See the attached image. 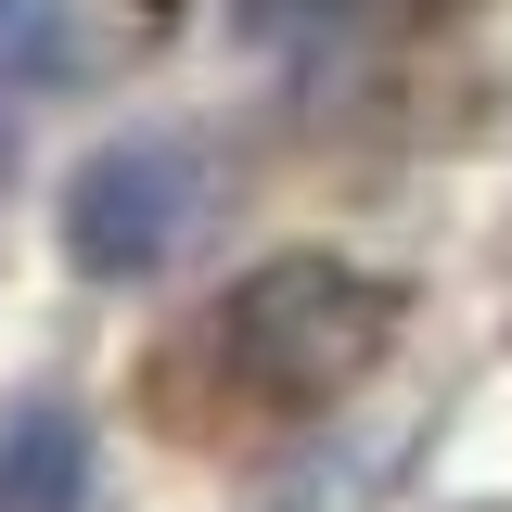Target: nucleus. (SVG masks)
Instances as JSON below:
<instances>
[{
    "instance_id": "f257e3e1",
    "label": "nucleus",
    "mask_w": 512,
    "mask_h": 512,
    "mask_svg": "<svg viewBox=\"0 0 512 512\" xmlns=\"http://www.w3.org/2000/svg\"><path fill=\"white\" fill-rule=\"evenodd\" d=\"M384 333H397V282H372L359 256H269L192 320V372L231 410H320L384 359Z\"/></svg>"
},
{
    "instance_id": "f03ea898",
    "label": "nucleus",
    "mask_w": 512,
    "mask_h": 512,
    "mask_svg": "<svg viewBox=\"0 0 512 512\" xmlns=\"http://www.w3.org/2000/svg\"><path fill=\"white\" fill-rule=\"evenodd\" d=\"M205 205H218L205 141H180V128L103 141V154L64 180V256H77L90 282H154V269L205 231Z\"/></svg>"
},
{
    "instance_id": "7ed1b4c3",
    "label": "nucleus",
    "mask_w": 512,
    "mask_h": 512,
    "mask_svg": "<svg viewBox=\"0 0 512 512\" xmlns=\"http://www.w3.org/2000/svg\"><path fill=\"white\" fill-rule=\"evenodd\" d=\"M90 500V423L64 397H26L0 423V512H77Z\"/></svg>"
},
{
    "instance_id": "20e7f679",
    "label": "nucleus",
    "mask_w": 512,
    "mask_h": 512,
    "mask_svg": "<svg viewBox=\"0 0 512 512\" xmlns=\"http://www.w3.org/2000/svg\"><path fill=\"white\" fill-rule=\"evenodd\" d=\"M77 77V0H0V90H64Z\"/></svg>"
},
{
    "instance_id": "39448f33",
    "label": "nucleus",
    "mask_w": 512,
    "mask_h": 512,
    "mask_svg": "<svg viewBox=\"0 0 512 512\" xmlns=\"http://www.w3.org/2000/svg\"><path fill=\"white\" fill-rule=\"evenodd\" d=\"M384 0H231V26H244L256 52H320V39H359Z\"/></svg>"
}]
</instances>
